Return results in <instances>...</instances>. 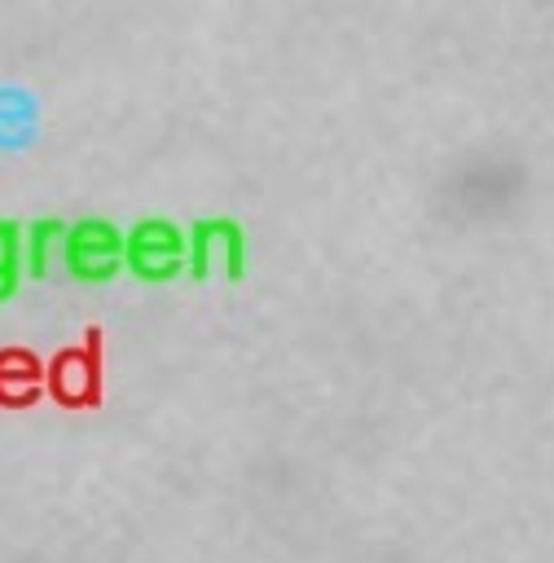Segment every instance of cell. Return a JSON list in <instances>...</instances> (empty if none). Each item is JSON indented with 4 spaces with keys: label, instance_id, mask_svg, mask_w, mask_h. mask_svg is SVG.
Masks as SVG:
<instances>
[{
    "label": "cell",
    "instance_id": "cell-2",
    "mask_svg": "<svg viewBox=\"0 0 554 563\" xmlns=\"http://www.w3.org/2000/svg\"><path fill=\"white\" fill-rule=\"evenodd\" d=\"M123 233H128L123 268H132L141 282H167L180 268V260H185V233L167 216H141Z\"/></svg>",
    "mask_w": 554,
    "mask_h": 563
},
{
    "label": "cell",
    "instance_id": "cell-1",
    "mask_svg": "<svg viewBox=\"0 0 554 563\" xmlns=\"http://www.w3.org/2000/svg\"><path fill=\"white\" fill-rule=\"evenodd\" d=\"M123 255H128V233L114 220L88 211L66 224L57 260H62L66 277H75V282H110L123 268Z\"/></svg>",
    "mask_w": 554,
    "mask_h": 563
},
{
    "label": "cell",
    "instance_id": "cell-3",
    "mask_svg": "<svg viewBox=\"0 0 554 563\" xmlns=\"http://www.w3.org/2000/svg\"><path fill=\"white\" fill-rule=\"evenodd\" d=\"M26 273V224L0 216V303H9Z\"/></svg>",
    "mask_w": 554,
    "mask_h": 563
},
{
    "label": "cell",
    "instance_id": "cell-4",
    "mask_svg": "<svg viewBox=\"0 0 554 563\" xmlns=\"http://www.w3.org/2000/svg\"><path fill=\"white\" fill-rule=\"evenodd\" d=\"M66 224L62 216H35L26 224V273L31 277H44L48 273V260L62 255V238H66Z\"/></svg>",
    "mask_w": 554,
    "mask_h": 563
}]
</instances>
